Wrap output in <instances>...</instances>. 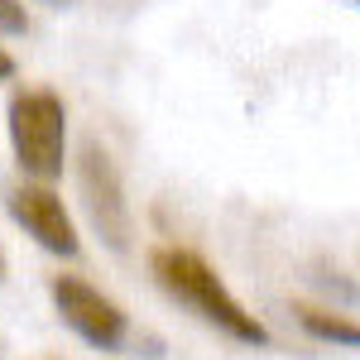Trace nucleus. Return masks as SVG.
<instances>
[{
    "label": "nucleus",
    "instance_id": "nucleus-1",
    "mask_svg": "<svg viewBox=\"0 0 360 360\" xmlns=\"http://www.w3.org/2000/svg\"><path fill=\"white\" fill-rule=\"evenodd\" d=\"M149 274L164 288L168 298H178L183 307H193L202 322H212L217 332H226L240 346H269V327L250 312L231 288L221 283V274L183 245H154L149 250Z\"/></svg>",
    "mask_w": 360,
    "mask_h": 360
},
{
    "label": "nucleus",
    "instance_id": "nucleus-2",
    "mask_svg": "<svg viewBox=\"0 0 360 360\" xmlns=\"http://www.w3.org/2000/svg\"><path fill=\"white\" fill-rule=\"evenodd\" d=\"M5 115H10L15 164L25 168V178L44 183V188L53 178H63V164H68V106H63V96L49 86L15 91Z\"/></svg>",
    "mask_w": 360,
    "mask_h": 360
},
{
    "label": "nucleus",
    "instance_id": "nucleus-3",
    "mask_svg": "<svg viewBox=\"0 0 360 360\" xmlns=\"http://www.w3.org/2000/svg\"><path fill=\"white\" fill-rule=\"evenodd\" d=\"M77 188H82V207H86V217H91V226L101 231V240L115 255H125L130 250V236H135L130 197H125V183H120L115 159L96 139H86L82 154H77Z\"/></svg>",
    "mask_w": 360,
    "mask_h": 360
},
{
    "label": "nucleus",
    "instance_id": "nucleus-4",
    "mask_svg": "<svg viewBox=\"0 0 360 360\" xmlns=\"http://www.w3.org/2000/svg\"><path fill=\"white\" fill-rule=\"evenodd\" d=\"M53 303H58V317L82 336L86 346H96V351H115V346L130 336L125 312H120L101 288H91L86 278L58 274L53 278Z\"/></svg>",
    "mask_w": 360,
    "mask_h": 360
},
{
    "label": "nucleus",
    "instance_id": "nucleus-5",
    "mask_svg": "<svg viewBox=\"0 0 360 360\" xmlns=\"http://www.w3.org/2000/svg\"><path fill=\"white\" fill-rule=\"evenodd\" d=\"M10 217L25 226V236H34L49 255L72 259V255L82 250L77 226H72V217H68L63 197H58L53 188H44V183H25V188H15V193H10Z\"/></svg>",
    "mask_w": 360,
    "mask_h": 360
},
{
    "label": "nucleus",
    "instance_id": "nucleus-6",
    "mask_svg": "<svg viewBox=\"0 0 360 360\" xmlns=\"http://www.w3.org/2000/svg\"><path fill=\"white\" fill-rule=\"evenodd\" d=\"M298 322H303L307 336L317 341H332V346H356L360 351V322L346 317V312H332V307H312V303H298Z\"/></svg>",
    "mask_w": 360,
    "mask_h": 360
},
{
    "label": "nucleus",
    "instance_id": "nucleus-7",
    "mask_svg": "<svg viewBox=\"0 0 360 360\" xmlns=\"http://www.w3.org/2000/svg\"><path fill=\"white\" fill-rule=\"evenodd\" d=\"M29 29V10L20 0H0V34H25Z\"/></svg>",
    "mask_w": 360,
    "mask_h": 360
},
{
    "label": "nucleus",
    "instance_id": "nucleus-8",
    "mask_svg": "<svg viewBox=\"0 0 360 360\" xmlns=\"http://www.w3.org/2000/svg\"><path fill=\"white\" fill-rule=\"evenodd\" d=\"M10 77H15V58L0 49V82H10Z\"/></svg>",
    "mask_w": 360,
    "mask_h": 360
},
{
    "label": "nucleus",
    "instance_id": "nucleus-9",
    "mask_svg": "<svg viewBox=\"0 0 360 360\" xmlns=\"http://www.w3.org/2000/svg\"><path fill=\"white\" fill-rule=\"evenodd\" d=\"M0 274H5V255H0Z\"/></svg>",
    "mask_w": 360,
    "mask_h": 360
}]
</instances>
